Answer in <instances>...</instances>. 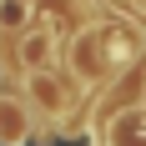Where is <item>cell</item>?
<instances>
[{"mask_svg": "<svg viewBox=\"0 0 146 146\" xmlns=\"http://www.w3.org/2000/svg\"><path fill=\"white\" fill-rule=\"evenodd\" d=\"M25 91H30V96H35V101L45 106V111H60V86H56V81H50L45 71H30Z\"/></svg>", "mask_w": 146, "mask_h": 146, "instance_id": "6", "label": "cell"}, {"mask_svg": "<svg viewBox=\"0 0 146 146\" xmlns=\"http://www.w3.org/2000/svg\"><path fill=\"white\" fill-rule=\"evenodd\" d=\"M30 20V0H0V25L5 30H20Z\"/></svg>", "mask_w": 146, "mask_h": 146, "instance_id": "7", "label": "cell"}, {"mask_svg": "<svg viewBox=\"0 0 146 146\" xmlns=\"http://www.w3.org/2000/svg\"><path fill=\"white\" fill-rule=\"evenodd\" d=\"M106 35V50H111V66H121V60H131L136 50H141V35H136L131 25H121V30H101Z\"/></svg>", "mask_w": 146, "mask_h": 146, "instance_id": "5", "label": "cell"}, {"mask_svg": "<svg viewBox=\"0 0 146 146\" xmlns=\"http://www.w3.org/2000/svg\"><path fill=\"white\" fill-rule=\"evenodd\" d=\"M111 71V50H106V35L101 30H81L71 40V76L76 81H101Z\"/></svg>", "mask_w": 146, "mask_h": 146, "instance_id": "1", "label": "cell"}, {"mask_svg": "<svg viewBox=\"0 0 146 146\" xmlns=\"http://www.w3.org/2000/svg\"><path fill=\"white\" fill-rule=\"evenodd\" d=\"M30 136V111L15 96H0V146H25Z\"/></svg>", "mask_w": 146, "mask_h": 146, "instance_id": "2", "label": "cell"}, {"mask_svg": "<svg viewBox=\"0 0 146 146\" xmlns=\"http://www.w3.org/2000/svg\"><path fill=\"white\" fill-rule=\"evenodd\" d=\"M106 141H111V146H146V106H136V111H121V116L111 121Z\"/></svg>", "mask_w": 146, "mask_h": 146, "instance_id": "3", "label": "cell"}, {"mask_svg": "<svg viewBox=\"0 0 146 146\" xmlns=\"http://www.w3.org/2000/svg\"><path fill=\"white\" fill-rule=\"evenodd\" d=\"M50 50H56V35L45 25H35V30L20 35V66H25V71H40L45 60H50Z\"/></svg>", "mask_w": 146, "mask_h": 146, "instance_id": "4", "label": "cell"}]
</instances>
